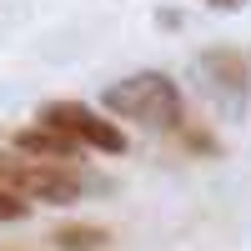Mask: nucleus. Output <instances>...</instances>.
Wrapping results in <instances>:
<instances>
[{
	"mask_svg": "<svg viewBox=\"0 0 251 251\" xmlns=\"http://www.w3.org/2000/svg\"><path fill=\"white\" fill-rule=\"evenodd\" d=\"M55 251H100L111 241L106 226H86V221H71V226H55Z\"/></svg>",
	"mask_w": 251,
	"mask_h": 251,
	"instance_id": "nucleus-6",
	"label": "nucleus"
},
{
	"mask_svg": "<svg viewBox=\"0 0 251 251\" xmlns=\"http://www.w3.org/2000/svg\"><path fill=\"white\" fill-rule=\"evenodd\" d=\"M201 5H211V10H241L246 0H201Z\"/></svg>",
	"mask_w": 251,
	"mask_h": 251,
	"instance_id": "nucleus-8",
	"label": "nucleus"
},
{
	"mask_svg": "<svg viewBox=\"0 0 251 251\" xmlns=\"http://www.w3.org/2000/svg\"><path fill=\"white\" fill-rule=\"evenodd\" d=\"M106 111L121 121H141L151 131H181L186 126V106H181V86L166 71H136L116 80V86L100 96Z\"/></svg>",
	"mask_w": 251,
	"mask_h": 251,
	"instance_id": "nucleus-1",
	"label": "nucleus"
},
{
	"mask_svg": "<svg viewBox=\"0 0 251 251\" xmlns=\"http://www.w3.org/2000/svg\"><path fill=\"white\" fill-rule=\"evenodd\" d=\"M0 186L15 191L20 201H46V206H71L86 191V176L66 161H25L15 151H0Z\"/></svg>",
	"mask_w": 251,
	"mask_h": 251,
	"instance_id": "nucleus-2",
	"label": "nucleus"
},
{
	"mask_svg": "<svg viewBox=\"0 0 251 251\" xmlns=\"http://www.w3.org/2000/svg\"><path fill=\"white\" fill-rule=\"evenodd\" d=\"M25 216H30V201H20L15 191L0 186V221H25Z\"/></svg>",
	"mask_w": 251,
	"mask_h": 251,
	"instance_id": "nucleus-7",
	"label": "nucleus"
},
{
	"mask_svg": "<svg viewBox=\"0 0 251 251\" xmlns=\"http://www.w3.org/2000/svg\"><path fill=\"white\" fill-rule=\"evenodd\" d=\"M35 126H50V131H60V136H71L80 151H106V156H121L126 146V131L116 121H106L100 111H91L86 100H46V106L35 111Z\"/></svg>",
	"mask_w": 251,
	"mask_h": 251,
	"instance_id": "nucleus-3",
	"label": "nucleus"
},
{
	"mask_svg": "<svg viewBox=\"0 0 251 251\" xmlns=\"http://www.w3.org/2000/svg\"><path fill=\"white\" fill-rule=\"evenodd\" d=\"M10 151L25 156V161H66V166H71V161L80 156V146H75L71 136L50 131V126H25V131L10 136Z\"/></svg>",
	"mask_w": 251,
	"mask_h": 251,
	"instance_id": "nucleus-5",
	"label": "nucleus"
},
{
	"mask_svg": "<svg viewBox=\"0 0 251 251\" xmlns=\"http://www.w3.org/2000/svg\"><path fill=\"white\" fill-rule=\"evenodd\" d=\"M196 71L206 80V96L221 106V116H241V106H246V60H241V50L211 46V50H201Z\"/></svg>",
	"mask_w": 251,
	"mask_h": 251,
	"instance_id": "nucleus-4",
	"label": "nucleus"
}]
</instances>
